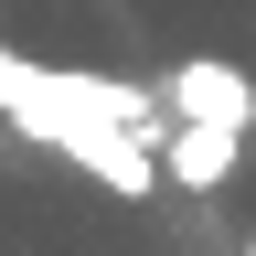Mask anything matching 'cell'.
I'll return each mask as SVG.
<instances>
[{
    "mask_svg": "<svg viewBox=\"0 0 256 256\" xmlns=\"http://www.w3.org/2000/svg\"><path fill=\"white\" fill-rule=\"evenodd\" d=\"M0 107H11L43 150H64L75 128H118V139H139V128L160 118L139 86H107V75H54V64H22V54H0Z\"/></svg>",
    "mask_w": 256,
    "mask_h": 256,
    "instance_id": "6da1fadb",
    "label": "cell"
},
{
    "mask_svg": "<svg viewBox=\"0 0 256 256\" xmlns=\"http://www.w3.org/2000/svg\"><path fill=\"white\" fill-rule=\"evenodd\" d=\"M235 150H246L235 128H171V139H160V171H171L182 192H214L224 171H235Z\"/></svg>",
    "mask_w": 256,
    "mask_h": 256,
    "instance_id": "3957f363",
    "label": "cell"
},
{
    "mask_svg": "<svg viewBox=\"0 0 256 256\" xmlns=\"http://www.w3.org/2000/svg\"><path fill=\"white\" fill-rule=\"evenodd\" d=\"M246 256H256V246H246Z\"/></svg>",
    "mask_w": 256,
    "mask_h": 256,
    "instance_id": "277c9868",
    "label": "cell"
},
{
    "mask_svg": "<svg viewBox=\"0 0 256 256\" xmlns=\"http://www.w3.org/2000/svg\"><path fill=\"white\" fill-rule=\"evenodd\" d=\"M171 107H182V128H256V86L235 75V64H214V54H192L182 75H171Z\"/></svg>",
    "mask_w": 256,
    "mask_h": 256,
    "instance_id": "7a4b0ae2",
    "label": "cell"
}]
</instances>
